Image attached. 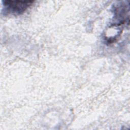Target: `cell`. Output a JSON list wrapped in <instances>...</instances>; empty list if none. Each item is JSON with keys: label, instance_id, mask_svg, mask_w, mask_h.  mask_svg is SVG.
Wrapping results in <instances>:
<instances>
[{"label": "cell", "instance_id": "6da1fadb", "mask_svg": "<svg viewBox=\"0 0 130 130\" xmlns=\"http://www.w3.org/2000/svg\"><path fill=\"white\" fill-rule=\"evenodd\" d=\"M3 2L5 8L9 13L16 14L24 12L33 3L28 1H5Z\"/></svg>", "mask_w": 130, "mask_h": 130}]
</instances>
